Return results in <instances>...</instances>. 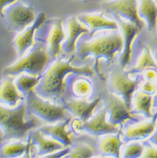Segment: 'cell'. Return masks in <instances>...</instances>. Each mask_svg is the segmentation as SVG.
Listing matches in <instances>:
<instances>
[{
  "label": "cell",
  "mask_w": 157,
  "mask_h": 158,
  "mask_svg": "<svg viewBox=\"0 0 157 158\" xmlns=\"http://www.w3.org/2000/svg\"><path fill=\"white\" fill-rule=\"evenodd\" d=\"M4 140H6V138H5V133H4V131H3L2 128L0 127V146L3 144V142Z\"/></svg>",
  "instance_id": "e575fe53"
},
{
  "label": "cell",
  "mask_w": 157,
  "mask_h": 158,
  "mask_svg": "<svg viewBox=\"0 0 157 158\" xmlns=\"http://www.w3.org/2000/svg\"><path fill=\"white\" fill-rule=\"evenodd\" d=\"M149 142L154 146H157V125L155 130L154 133L151 135V137L149 138Z\"/></svg>",
  "instance_id": "836d02e7"
},
{
  "label": "cell",
  "mask_w": 157,
  "mask_h": 158,
  "mask_svg": "<svg viewBox=\"0 0 157 158\" xmlns=\"http://www.w3.org/2000/svg\"><path fill=\"white\" fill-rule=\"evenodd\" d=\"M35 145L29 138L27 142L21 140H9V142L0 146V156L1 157H19L29 156L34 151Z\"/></svg>",
  "instance_id": "44dd1931"
},
{
  "label": "cell",
  "mask_w": 157,
  "mask_h": 158,
  "mask_svg": "<svg viewBox=\"0 0 157 158\" xmlns=\"http://www.w3.org/2000/svg\"><path fill=\"white\" fill-rule=\"evenodd\" d=\"M103 9L118 18L133 23L141 31L145 26L138 14V0H111L104 3Z\"/></svg>",
  "instance_id": "30bf717a"
},
{
  "label": "cell",
  "mask_w": 157,
  "mask_h": 158,
  "mask_svg": "<svg viewBox=\"0 0 157 158\" xmlns=\"http://www.w3.org/2000/svg\"><path fill=\"white\" fill-rule=\"evenodd\" d=\"M155 58L156 59V61H157V50H156V52H155Z\"/></svg>",
  "instance_id": "8d00e7d4"
},
{
  "label": "cell",
  "mask_w": 157,
  "mask_h": 158,
  "mask_svg": "<svg viewBox=\"0 0 157 158\" xmlns=\"http://www.w3.org/2000/svg\"><path fill=\"white\" fill-rule=\"evenodd\" d=\"M138 14L147 25L149 31L157 27V3L155 0H138Z\"/></svg>",
  "instance_id": "7402d4cb"
},
{
  "label": "cell",
  "mask_w": 157,
  "mask_h": 158,
  "mask_svg": "<svg viewBox=\"0 0 157 158\" xmlns=\"http://www.w3.org/2000/svg\"><path fill=\"white\" fill-rule=\"evenodd\" d=\"M29 138L32 140L35 146H37V156L45 157L53 152L63 150L67 147L51 137L43 135L40 131H31L29 133Z\"/></svg>",
  "instance_id": "ffe728a7"
},
{
  "label": "cell",
  "mask_w": 157,
  "mask_h": 158,
  "mask_svg": "<svg viewBox=\"0 0 157 158\" xmlns=\"http://www.w3.org/2000/svg\"><path fill=\"white\" fill-rule=\"evenodd\" d=\"M41 77H42V75L31 76V75L23 73V74L19 75L18 77L14 79L15 85L22 94L26 96L30 92L35 91L37 85L40 82Z\"/></svg>",
  "instance_id": "4316f807"
},
{
  "label": "cell",
  "mask_w": 157,
  "mask_h": 158,
  "mask_svg": "<svg viewBox=\"0 0 157 158\" xmlns=\"http://www.w3.org/2000/svg\"><path fill=\"white\" fill-rule=\"evenodd\" d=\"M85 75H77L70 82L71 93L76 98H87L93 94V83Z\"/></svg>",
  "instance_id": "d4e9b609"
},
{
  "label": "cell",
  "mask_w": 157,
  "mask_h": 158,
  "mask_svg": "<svg viewBox=\"0 0 157 158\" xmlns=\"http://www.w3.org/2000/svg\"><path fill=\"white\" fill-rule=\"evenodd\" d=\"M74 60V56L66 60L63 58L56 60L42 74L41 80L35 89V92L39 96L46 99L60 98L66 92V79L69 74L93 76L94 69L89 65L76 67L73 64Z\"/></svg>",
  "instance_id": "6da1fadb"
},
{
  "label": "cell",
  "mask_w": 157,
  "mask_h": 158,
  "mask_svg": "<svg viewBox=\"0 0 157 158\" xmlns=\"http://www.w3.org/2000/svg\"><path fill=\"white\" fill-rule=\"evenodd\" d=\"M118 23L124 39V48L121 52L119 67L125 69L131 62L133 55V44L141 30L133 23L124 20L120 18H118Z\"/></svg>",
  "instance_id": "7c38bea8"
},
{
  "label": "cell",
  "mask_w": 157,
  "mask_h": 158,
  "mask_svg": "<svg viewBox=\"0 0 157 158\" xmlns=\"http://www.w3.org/2000/svg\"><path fill=\"white\" fill-rule=\"evenodd\" d=\"M27 107L23 100L14 108L0 104V127L5 133L6 140H22L40 124L35 115H27Z\"/></svg>",
  "instance_id": "3957f363"
},
{
  "label": "cell",
  "mask_w": 157,
  "mask_h": 158,
  "mask_svg": "<svg viewBox=\"0 0 157 158\" xmlns=\"http://www.w3.org/2000/svg\"><path fill=\"white\" fill-rule=\"evenodd\" d=\"M25 97L29 116H36L39 119L50 125L72 118L65 107L45 100L35 91L30 92Z\"/></svg>",
  "instance_id": "5b68a950"
},
{
  "label": "cell",
  "mask_w": 157,
  "mask_h": 158,
  "mask_svg": "<svg viewBox=\"0 0 157 158\" xmlns=\"http://www.w3.org/2000/svg\"><path fill=\"white\" fill-rule=\"evenodd\" d=\"M71 118H67L66 120L57 122L56 125H45L39 129L43 135L49 136L61 143L65 147H69L72 145V132L67 130Z\"/></svg>",
  "instance_id": "d6986e66"
},
{
  "label": "cell",
  "mask_w": 157,
  "mask_h": 158,
  "mask_svg": "<svg viewBox=\"0 0 157 158\" xmlns=\"http://www.w3.org/2000/svg\"><path fill=\"white\" fill-rule=\"evenodd\" d=\"M102 102L101 98H97L92 102H88L84 98L72 99L65 101L63 106L67 109L70 114H72L75 118L82 121H86L93 116L97 107Z\"/></svg>",
  "instance_id": "9a60e30c"
},
{
  "label": "cell",
  "mask_w": 157,
  "mask_h": 158,
  "mask_svg": "<svg viewBox=\"0 0 157 158\" xmlns=\"http://www.w3.org/2000/svg\"><path fill=\"white\" fill-rule=\"evenodd\" d=\"M148 68H156L157 69V62L151 54L150 47L145 46L143 48L141 54L137 60L135 66L127 72L130 75H132L136 73H142L144 71Z\"/></svg>",
  "instance_id": "484cf974"
},
{
  "label": "cell",
  "mask_w": 157,
  "mask_h": 158,
  "mask_svg": "<svg viewBox=\"0 0 157 158\" xmlns=\"http://www.w3.org/2000/svg\"><path fill=\"white\" fill-rule=\"evenodd\" d=\"M14 79V77L5 76L0 82V104L3 106L14 108L24 100V95L15 85Z\"/></svg>",
  "instance_id": "ac0fdd59"
},
{
  "label": "cell",
  "mask_w": 157,
  "mask_h": 158,
  "mask_svg": "<svg viewBox=\"0 0 157 158\" xmlns=\"http://www.w3.org/2000/svg\"><path fill=\"white\" fill-rule=\"evenodd\" d=\"M142 156L145 158H157V149L153 146H146Z\"/></svg>",
  "instance_id": "1f68e13d"
},
{
  "label": "cell",
  "mask_w": 157,
  "mask_h": 158,
  "mask_svg": "<svg viewBox=\"0 0 157 158\" xmlns=\"http://www.w3.org/2000/svg\"><path fill=\"white\" fill-rule=\"evenodd\" d=\"M46 22V15L45 13L40 12L38 14L36 18L30 26L25 28L24 31L19 32L14 40V45L17 51L19 57H21L27 53L28 51L35 46V33L42 27Z\"/></svg>",
  "instance_id": "8fae6325"
},
{
  "label": "cell",
  "mask_w": 157,
  "mask_h": 158,
  "mask_svg": "<svg viewBox=\"0 0 157 158\" xmlns=\"http://www.w3.org/2000/svg\"><path fill=\"white\" fill-rule=\"evenodd\" d=\"M143 78L145 81L156 82L157 70L156 68H148L142 73Z\"/></svg>",
  "instance_id": "4dcf8cb0"
},
{
  "label": "cell",
  "mask_w": 157,
  "mask_h": 158,
  "mask_svg": "<svg viewBox=\"0 0 157 158\" xmlns=\"http://www.w3.org/2000/svg\"><path fill=\"white\" fill-rule=\"evenodd\" d=\"M19 0H0V17L3 18L4 10L11 4L16 3Z\"/></svg>",
  "instance_id": "d6a6232c"
},
{
  "label": "cell",
  "mask_w": 157,
  "mask_h": 158,
  "mask_svg": "<svg viewBox=\"0 0 157 158\" xmlns=\"http://www.w3.org/2000/svg\"><path fill=\"white\" fill-rule=\"evenodd\" d=\"M106 108L108 110L109 123L122 126L127 121L138 122L139 118L134 114L131 109L127 106L120 97L113 93H108L105 96Z\"/></svg>",
  "instance_id": "9c48e42d"
},
{
  "label": "cell",
  "mask_w": 157,
  "mask_h": 158,
  "mask_svg": "<svg viewBox=\"0 0 157 158\" xmlns=\"http://www.w3.org/2000/svg\"><path fill=\"white\" fill-rule=\"evenodd\" d=\"M36 15L32 7L18 1L4 10L3 19L10 31L19 33L33 24Z\"/></svg>",
  "instance_id": "ba28073f"
},
{
  "label": "cell",
  "mask_w": 157,
  "mask_h": 158,
  "mask_svg": "<svg viewBox=\"0 0 157 158\" xmlns=\"http://www.w3.org/2000/svg\"><path fill=\"white\" fill-rule=\"evenodd\" d=\"M154 96L151 94H145L139 89V91L135 92L133 97L132 103H134L132 112L134 114H142L148 118H151L154 115L152 113Z\"/></svg>",
  "instance_id": "cb8c5ba5"
},
{
  "label": "cell",
  "mask_w": 157,
  "mask_h": 158,
  "mask_svg": "<svg viewBox=\"0 0 157 158\" xmlns=\"http://www.w3.org/2000/svg\"><path fill=\"white\" fill-rule=\"evenodd\" d=\"M94 156V150L88 144L78 143L70 150L69 153L65 157L72 158H88Z\"/></svg>",
  "instance_id": "83f0119b"
},
{
  "label": "cell",
  "mask_w": 157,
  "mask_h": 158,
  "mask_svg": "<svg viewBox=\"0 0 157 158\" xmlns=\"http://www.w3.org/2000/svg\"><path fill=\"white\" fill-rule=\"evenodd\" d=\"M72 130L76 134L86 132L93 136H103L104 135L116 134L120 131L118 125H113L108 120V110L103 107L95 115L86 121L80 120L78 118L71 119Z\"/></svg>",
  "instance_id": "8992f818"
},
{
  "label": "cell",
  "mask_w": 157,
  "mask_h": 158,
  "mask_svg": "<svg viewBox=\"0 0 157 158\" xmlns=\"http://www.w3.org/2000/svg\"><path fill=\"white\" fill-rule=\"evenodd\" d=\"M67 24L68 35L67 40L62 44V50L67 54H71L76 51L79 38L85 34H89L90 30L75 16L67 19Z\"/></svg>",
  "instance_id": "e0dca14e"
},
{
  "label": "cell",
  "mask_w": 157,
  "mask_h": 158,
  "mask_svg": "<svg viewBox=\"0 0 157 158\" xmlns=\"http://www.w3.org/2000/svg\"><path fill=\"white\" fill-rule=\"evenodd\" d=\"M65 40L63 22L60 19H54L50 22L46 34L45 45L51 58L60 57L62 52V44Z\"/></svg>",
  "instance_id": "4fadbf2b"
},
{
  "label": "cell",
  "mask_w": 157,
  "mask_h": 158,
  "mask_svg": "<svg viewBox=\"0 0 157 158\" xmlns=\"http://www.w3.org/2000/svg\"><path fill=\"white\" fill-rule=\"evenodd\" d=\"M153 106H154L155 108H156V109H157V95L154 97V101H153Z\"/></svg>",
  "instance_id": "d590c367"
},
{
  "label": "cell",
  "mask_w": 157,
  "mask_h": 158,
  "mask_svg": "<svg viewBox=\"0 0 157 158\" xmlns=\"http://www.w3.org/2000/svg\"><path fill=\"white\" fill-rule=\"evenodd\" d=\"M157 125V113L154 114L151 120L130 125L124 131V140L125 142L139 141L149 139L154 133Z\"/></svg>",
  "instance_id": "2e32d148"
},
{
  "label": "cell",
  "mask_w": 157,
  "mask_h": 158,
  "mask_svg": "<svg viewBox=\"0 0 157 158\" xmlns=\"http://www.w3.org/2000/svg\"><path fill=\"white\" fill-rule=\"evenodd\" d=\"M77 19L83 24H86L89 30V35L93 36L94 34L100 31H118V22L106 18L103 13H89L82 14L77 16Z\"/></svg>",
  "instance_id": "5bb4252c"
},
{
  "label": "cell",
  "mask_w": 157,
  "mask_h": 158,
  "mask_svg": "<svg viewBox=\"0 0 157 158\" xmlns=\"http://www.w3.org/2000/svg\"><path fill=\"white\" fill-rule=\"evenodd\" d=\"M145 146L137 141H130V144L124 147L123 151V156L126 158L141 157L145 152Z\"/></svg>",
  "instance_id": "f1b7e54d"
},
{
  "label": "cell",
  "mask_w": 157,
  "mask_h": 158,
  "mask_svg": "<svg viewBox=\"0 0 157 158\" xmlns=\"http://www.w3.org/2000/svg\"><path fill=\"white\" fill-rule=\"evenodd\" d=\"M99 1H101V2H103V1H105V0H99Z\"/></svg>",
  "instance_id": "74e56055"
},
{
  "label": "cell",
  "mask_w": 157,
  "mask_h": 158,
  "mask_svg": "<svg viewBox=\"0 0 157 158\" xmlns=\"http://www.w3.org/2000/svg\"><path fill=\"white\" fill-rule=\"evenodd\" d=\"M123 48V35L118 31L94 38L89 41L81 40L76 46L77 56L81 59L84 60L88 56L94 58V72L101 80L104 79V76L99 69L100 60L104 59L106 61L111 62L115 56L122 52Z\"/></svg>",
  "instance_id": "7a4b0ae2"
},
{
  "label": "cell",
  "mask_w": 157,
  "mask_h": 158,
  "mask_svg": "<svg viewBox=\"0 0 157 158\" xmlns=\"http://www.w3.org/2000/svg\"><path fill=\"white\" fill-rule=\"evenodd\" d=\"M51 56L46 46L35 45L28 54L19 57L18 61L3 70L4 76L18 77L20 74H28L31 76L42 75Z\"/></svg>",
  "instance_id": "277c9868"
},
{
  "label": "cell",
  "mask_w": 157,
  "mask_h": 158,
  "mask_svg": "<svg viewBox=\"0 0 157 158\" xmlns=\"http://www.w3.org/2000/svg\"><path fill=\"white\" fill-rule=\"evenodd\" d=\"M141 80L131 78L128 72L120 67H114L109 76V88L111 93L120 97L132 110L133 97L139 88Z\"/></svg>",
  "instance_id": "52a82bcc"
},
{
  "label": "cell",
  "mask_w": 157,
  "mask_h": 158,
  "mask_svg": "<svg viewBox=\"0 0 157 158\" xmlns=\"http://www.w3.org/2000/svg\"><path fill=\"white\" fill-rule=\"evenodd\" d=\"M98 141V148L100 152L105 156L119 157L121 154L122 140L120 133L104 135Z\"/></svg>",
  "instance_id": "603a6c76"
},
{
  "label": "cell",
  "mask_w": 157,
  "mask_h": 158,
  "mask_svg": "<svg viewBox=\"0 0 157 158\" xmlns=\"http://www.w3.org/2000/svg\"><path fill=\"white\" fill-rule=\"evenodd\" d=\"M140 90L145 94L154 95L157 90L156 84H155V82H149V81L141 82H140Z\"/></svg>",
  "instance_id": "f546056e"
}]
</instances>
